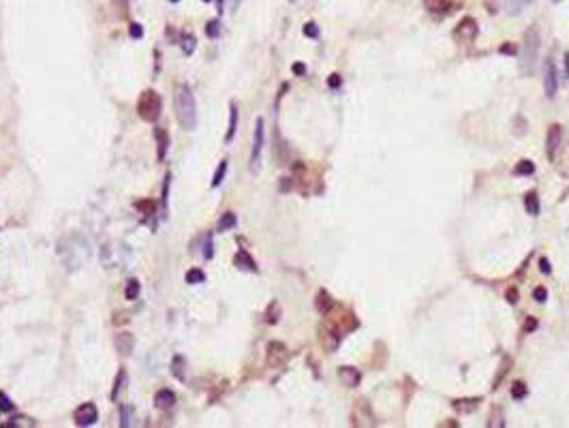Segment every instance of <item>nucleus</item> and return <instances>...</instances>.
Here are the masks:
<instances>
[{
    "label": "nucleus",
    "mask_w": 569,
    "mask_h": 428,
    "mask_svg": "<svg viewBox=\"0 0 569 428\" xmlns=\"http://www.w3.org/2000/svg\"><path fill=\"white\" fill-rule=\"evenodd\" d=\"M263 118H257L255 124V135H253V148H251V172H259V161H261V150H263Z\"/></svg>",
    "instance_id": "423d86ee"
},
{
    "label": "nucleus",
    "mask_w": 569,
    "mask_h": 428,
    "mask_svg": "<svg viewBox=\"0 0 569 428\" xmlns=\"http://www.w3.org/2000/svg\"><path fill=\"white\" fill-rule=\"evenodd\" d=\"M514 172L518 176H533L535 174V163L529 161V159H522V161H518V165L514 167Z\"/></svg>",
    "instance_id": "393cba45"
},
{
    "label": "nucleus",
    "mask_w": 569,
    "mask_h": 428,
    "mask_svg": "<svg viewBox=\"0 0 569 428\" xmlns=\"http://www.w3.org/2000/svg\"><path fill=\"white\" fill-rule=\"evenodd\" d=\"M0 411H5V413H9V411H13V403L7 398V394H3L0 392Z\"/></svg>",
    "instance_id": "ea45409f"
},
{
    "label": "nucleus",
    "mask_w": 569,
    "mask_h": 428,
    "mask_svg": "<svg viewBox=\"0 0 569 428\" xmlns=\"http://www.w3.org/2000/svg\"><path fill=\"white\" fill-rule=\"evenodd\" d=\"M278 319H281V306H278V302H272L265 310V323L274 326V323H278Z\"/></svg>",
    "instance_id": "bb28decb"
},
{
    "label": "nucleus",
    "mask_w": 569,
    "mask_h": 428,
    "mask_svg": "<svg viewBox=\"0 0 569 428\" xmlns=\"http://www.w3.org/2000/svg\"><path fill=\"white\" fill-rule=\"evenodd\" d=\"M235 225H237V216L233 212H225L219 221V232H229V229H233Z\"/></svg>",
    "instance_id": "b1692460"
},
{
    "label": "nucleus",
    "mask_w": 569,
    "mask_h": 428,
    "mask_svg": "<svg viewBox=\"0 0 569 428\" xmlns=\"http://www.w3.org/2000/svg\"><path fill=\"white\" fill-rule=\"evenodd\" d=\"M167 189H169V176L165 178V186H163V210H167Z\"/></svg>",
    "instance_id": "49530a36"
},
{
    "label": "nucleus",
    "mask_w": 569,
    "mask_h": 428,
    "mask_svg": "<svg viewBox=\"0 0 569 428\" xmlns=\"http://www.w3.org/2000/svg\"><path fill=\"white\" fill-rule=\"evenodd\" d=\"M233 264H235V268H240V270H246V272H257V264H255V259L248 255V250H237L235 253V257H233Z\"/></svg>",
    "instance_id": "dca6fc26"
},
{
    "label": "nucleus",
    "mask_w": 569,
    "mask_h": 428,
    "mask_svg": "<svg viewBox=\"0 0 569 428\" xmlns=\"http://www.w3.org/2000/svg\"><path fill=\"white\" fill-rule=\"evenodd\" d=\"M289 189H291V178H283V182H281V191H283V193H287Z\"/></svg>",
    "instance_id": "8fccbe9b"
},
{
    "label": "nucleus",
    "mask_w": 569,
    "mask_h": 428,
    "mask_svg": "<svg viewBox=\"0 0 569 428\" xmlns=\"http://www.w3.org/2000/svg\"><path fill=\"white\" fill-rule=\"evenodd\" d=\"M205 33H208L210 39L219 37V19H212V22H208V26H205Z\"/></svg>",
    "instance_id": "58836bf2"
},
{
    "label": "nucleus",
    "mask_w": 569,
    "mask_h": 428,
    "mask_svg": "<svg viewBox=\"0 0 569 428\" xmlns=\"http://www.w3.org/2000/svg\"><path fill=\"white\" fill-rule=\"evenodd\" d=\"M73 420H75V424H77V426H92V424H95V422L99 420V411H97V407L92 405V403H84L81 407H77V409H75Z\"/></svg>",
    "instance_id": "9d476101"
},
{
    "label": "nucleus",
    "mask_w": 569,
    "mask_h": 428,
    "mask_svg": "<svg viewBox=\"0 0 569 428\" xmlns=\"http://www.w3.org/2000/svg\"><path fill=\"white\" fill-rule=\"evenodd\" d=\"M565 71H567V77H569V51L565 54Z\"/></svg>",
    "instance_id": "3c124183"
},
{
    "label": "nucleus",
    "mask_w": 569,
    "mask_h": 428,
    "mask_svg": "<svg viewBox=\"0 0 569 428\" xmlns=\"http://www.w3.org/2000/svg\"><path fill=\"white\" fill-rule=\"evenodd\" d=\"M171 373H173L175 379H180V381L186 379V360L182 356H173V360H171Z\"/></svg>",
    "instance_id": "4be33fe9"
},
{
    "label": "nucleus",
    "mask_w": 569,
    "mask_h": 428,
    "mask_svg": "<svg viewBox=\"0 0 569 428\" xmlns=\"http://www.w3.org/2000/svg\"><path fill=\"white\" fill-rule=\"evenodd\" d=\"M291 71L295 73V75H306V65H302V62H295V65L291 67Z\"/></svg>",
    "instance_id": "09e8293b"
},
{
    "label": "nucleus",
    "mask_w": 569,
    "mask_h": 428,
    "mask_svg": "<svg viewBox=\"0 0 569 428\" xmlns=\"http://www.w3.org/2000/svg\"><path fill=\"white\" fill-rule=\"evenodd\" d=\"M477 33H480L477 22H475L473 17H462L458 22V26L454 28V39L460 41V43H471V41L477 37Z\"/></svg>",
    "instance_id": "0eeeda50"
},
{
    "label": "nucleus",
    "mask_w": 569,
    "mask_h": 428,
    "mask_svg": "<svg viewBox=\"0 0 569 428\" xmlns=\"http://www.w3.org/2000/svg\"><path fill=\"white\" fill-rule=\"evenodd\" d=\"M113 343H116V349H118L120 356H129V353L133 351V347H135V338H133L131 332H120V334H116Z\"/></svg>",
    "instance_id": "ddd939ff"
},
{
    "label": "nucleus",
    "mask_w": 569,
    "mask_h": 428,
    "mask_svg": "<svg viewBox=\"0 0 569 428\" xmlns=\"http://www.w3.org/2000/svg\"><path fill=\"white\" fill-rule=\"evenodd\" d=\"M169 3H180V0H169Z\"/></svg>",
    "instance_id": "603ef678"
},
{
    "label": "nucleus",
    "mask_w": 569,
    "mask_h": 428,
    "mask_svg": "<svg viewBox=\"0 0 569 428\" xmlns=\"http://www.w3.org/2000/svg\"><path fill=\"white\" fill-rule=\"evenodd\" d=\"M225 174H227V161H221V165L216 167V172L212 176V186L216 189V186H221V182L225 180Z\"/></svg>",
    "instance_id": "7c9ffc66"
},
{
    "label": "nucleus",
    "mask_w": 569,
    "mask_h": 428,
    "mask_svg": "<svg viewBox=\"0 0 569 428\" xmlns=\"http://www.w3.org/2000/svg\"><path fill=\"white\" fill-rule=\"evenodd\" d=\"M129 424H131V409H129V407H122V422H120V426L127 428Z\"/></svg>",
    "instance_id": "a18cd8bd"
},
{
    "label": "nucleus",
    "mask_w": 569,
    "mask_h": 428,
    "mask_svg": "<svg viewBox=\"0 0 569 428\" xmlns=\"http://www.w3.org/2000/svg\"><path fill=\"white\" fill-rule=\"evenodd\" d=\"M533 298L537 300V302H546L548 300V289L546 287H535L533 289Z\"/></svg>",
    "instance_id": "37998d69"
},
{
    "label": "nucleus",
    "mask_w": 569,
    "mask_h": 428,
    "mask_svg": "<svg viewBox=\"0 0 569 428\" xmlns=\"http://www.w3.org/2000/svg\"><path fill=\"white\" fill-rule=\"evenodd\" d=\"M327 86H330V88H334V90H336V88H340V86H343V77H340L338 73H332V75L327 77Z\"/></svg>",
    "instance_id": "79ce46f5"
},
{
    "label": "nucleus",
    "mask_w": 569,
    "mask_h": 428,
    "mask_svg": "<svg viewBox=\"0 0 569 428\" xmlns=\"http://www.w3.org/2000/svg\"><path fill=\"white\" fill-rule=\"evenodd\" d=\"M351 424L353 426H377V417L370 409V403L366 398H357L351 411Z\"/></svg>",
    "instance_id": "20e7f679"
},
{
    "label": "nucleus",
    "mask_w": 569,
    "mask_h": 428,
    "mask_svg": "<svg viewBox=\"0 0 569 428\" xmlns=\"http://www.w3.org/2000/svg\"><path fill=\"white\" fill-rule=\"evenodd\" d=\"M173 403H175V394L171 390H159L154 394V405L159 409H169V407H173Z\"/></svg>",
    "instance_id": "a211bd4d"
},
{
    "label": "nucleus",
    "mask_w": 569,
    "mask_h": 428,
    "mask_svg": "<svg viewBox=\"0 0 569 428\" xmlns=\"http://www.w3.org/2000/svg\"><path fill=\"white\" fill-rule=\"evenodd\" d=\"M203 280H205L203 270L193 268V270H189V272H186V283H189V285H199V283H203Z\"/></svg>",
    "instance_id": "c85d7f7f"
},
{
    "label": "nucleus",
    "mask_w": 569,
    "mask_h": 428,
    "mask_svg": "<svg viewBox=\"0 0 569 428\" xmlns=\"http://www.w3.org/2000/svg\"><path fill=\"white\" fill-rule=\"evenodd\" d=\"M203 259H212L214 257V238L212 234H205V242H203Z\"/></svg>",
    "instance_id": "473e14b6"
},
{
    "label": "nucleus",
    "mask_w": 569,
    "mask_h": 428,
    "mask_svg": "<svg viewBox=\"0 0 569 428\" xmlns=\"http://www.w3.org/2000/svg\"><path fill=\"white\" fill-rule=\"evenodd\" d=\"M537 326H540V323H537L535 317H526V319H524V326H522V332H524V334H531V332L537 330Z\"/></svg>",
    "instance_id": "e433bc0d"
},
{
    "label": "nucleus",
    "mask_w": 569,
    "mask_h": 428,
    "mask_svg": "<svg viewBox=\"0 0 569 428\" xmlns=\"http://www.w3.org/2000/svg\"><path fill=\"white\" fill-rule=\"evenodd\" d=\"M338 377L340 381H343L345 385H349V388H357L360 381H362V373L353 366H340L338 368Z\"/></svg>",
    "instance_id": "f8f14e48"
},
{
    "label": "nucleus",
    "mask_w": 569,
    "mask_h": 428,
    "mask_svg": "<svg viewBox=\"0 0 569 428\" xmlns=\"http://www.w3.org/2000/svg\"><path fill=\"white\" fill-rule=\"evenodd\" d=\"M499 51H501V54H505V56H518V45H516V43H503L499 47Z\"/></svg>",
    "instance_id": "c9c22d12"
},
{
    "label": "nucleus",
    "mask_w": 569,
    "mask_h": 428,
    "mask_svg": "<svg viewBox=\"0 0 569 428\" xmlns=\"http://www.w3.org/2000/svg\"><path fill=\"white\" fill-rule=\"evenodd\" d=\"M505 298H507L510 304H516V302L520 300V294H518V287H510L507 291H505Z\"/></svg>",
    "instance_id": "a19ab883"
},
{
    "label": "nucleus",
    "mask_w": 569,
    "mask_h": 428,
    "mask_svg": "<svg viewBox=\"0 0 569 428\" xmlns=\"http://www.w3.org/2000/svg\"><path fill=\"white\" fill-rule=\"evenodd\" d=\"M526 394H529V390H526V383H524V381H516V383L512 385V398L522 401V398H526Z\"/></svg>",
    "instance_id": "c756f323"
},
{
    "label": "nucleus",
    "mask_w": 569,
    "mask_h": 428,
    "mask_svg": "<svg viewBox=\"0 0 569 428\" xmlns=\"http://www.w3.org/2000/svg\"><path fill=\"white\" fill-rule=\"evenodd\" d=\"M182 49L186 51V54H193V49H195V37L193 35H186L182 39Z\"/></svg>",
    "instance_id": "4c0bfd02"
},
{
    "label": "nucleus",
    "mask_w": 569,
    "mask_h": 428,
    "mask_svg": "<svg viewBox=\"0 0 569 428\" xmlns=\"http://www.w3.org/2000/svg\"><path fill=\"white\" fill-rule=\"evenodd\" d=\"M203 3H210V0H203Z\"/></svg>",
    "instance_id": "864d4df0"
},
{
    "label": "nucleus",
    "mask_w": 569,
    "mask_h": 428,
    "mask_svg": "<svg viewBox=\"0 0 569 428\" xmlns=\"http://www.w3.org/2000/svg\"><path fill=\"white\" fill-rule=\"evenodd\" d=\"M302 33H304V37H308V39H317V37H319V28H317L315 22H306L304 28H302Z\"/></svg>",
    "instance_id": "f704fd0d"
},
{
    "label": "nucleus",
    "mask_w": 569,
    "mask_h": 428,
    "mask_svg": "<svg viewBox=\"0 0 569 428\" xmlns=\"http://www.w3.org/2000/svg\"><path fill=\"white\" fill-rule=\"evenodd\" d=\"M124 383H127V370L120 368V370H118V377H116V383H113V390H111V401H118V394L122 392Z\"/></svg>",
    "instance_id": "a878e982"
},
{
    "label": "nucleus",
    "mask_w": 569,
    "mask_h": 428,
    "mask_svg": "<svg viewBox=\"0 0 569 428\" xmlns=\"http://www.w3.org/2000/svg\"><path fill=\"white\" fill-rule=\"evenodd\" d=\"M139 289H141V287H139L137 280H135V278H129V280H127V289H124V298H127V300H135V298L139 296Z\"/></svg>",
    "instance_id": "cd10ccee"
},
{
    "label": "nucleus",
    "mask_w": 569,
    "mask_h": 428,
    "mask_svg": "<svg viewBox=\"0 0 569 428\" xmlns=\"http://www.w3.org/2000/svg\"><path fill=\"white\" fill-rule=\"evenodd\" d=\"M531 0H503V7H505V13L510 15H518L522 13L526 7H529Z\"/></svg>",
    "instance_id": "aec40b11"
},
{
    "label": "nucleus",
    "mask_w": 569,
    "mask_h": 428,
    "mask_svg": "<svg viewBox=\"0 0 569 428\" xmlns=\"http://www.w3.org/2000/svg\"><path fill=\"white\" fill-rule=\"evenodd\" d=\"M315 306H317V310L321 312V315H327V312L332 310V306H334L332 296H330L325 289H319V294H317V298H315Z\"/></svg>",
    "instance_id": "f3484780"
},
{
    "label": "nucleus",
    "mask_w": 569,
    "mask_h": 428,
    "mask_svg": "<svg viewBox=\"0 0 569 428\" xmlns=\"http://www.w3.org/2000/svg\"><path fill=\"white\" fill-rule=\"evenodd\" d=\"M173 109L184 131H193L197 127V105H195V97L186 83H178L173 88Z\"/></svg>",
    "instance_id": "f257e3e1"
},
{
    "label": "nucleus",
    "mask_w": 569,
    "mask_h": 428,
    "mask_svg": "<svg viewBox=\"0 0 569 428\" xmlns=\"http://www.w3.org/2000/svg\"><path fill=\"white\" fill-rule=\"evenodd\" d=\"M499 426H505V422H503V413H501V409H494V411H492V415H490L488 428H499Z\"/></svg>",
    "instance_id": "72a5a7b5"
},
{
    "label": "nucleus",
    "mask_w": 569,
    "mask_h": 428,
    "mask_svg": "<svg viewBox=\"0 0 569 428\" xmlns=\"http://www.w3.org/2000/svg\"><path fill=\"white\" fill-rule=\"evenodd\" d=\"M129 35H131L133 39H141V37H143L141 24H131V26H129Z\"/></svg>",
    "instance_id": "c03bdc74"
},
{
    "label": "nucleus",
    "mask_w": 569,
    "mask_h": 428,
    "mask_svg": "<svg viewBox=\"0 0 569 428\" xmlns=\"http://www.w3.org/2000/svg\"><path fill=\"white\" fill-rule=\"evenodd\" d=\"M154 139H157V159L165 161L167 148H169V133L165 129H154Z\"/></svg>",
    "instance_id": "4468645a"
},
{
    "label": "nucleus",
    "mask_w": 569,
    "mask_h": 428,
    "mask_svg": "<svg viewBox=\"0 0 569 428\" xmlns=\"http://www.w3.org/2000/svg\"><path fill=\"white\" fill-rule=\"evenodd\" d=\"M510 366H512V360H510V358H505V364H503V366L499 368V373H496V377H494V381H492V390H496V388H499V381H503V377H505V375H507Z\"/></svg>",
    "instance_id": "2f4dec72"
},
{
    "label": "nucleus",
    "mask_w": 569,
    "mask_h": 428,
    "mask_svg": "<svg viewBox=\"0 0 569 428\" xmlns=\"http://www.w3.org/2000/svg\"><path fill=\"white\" fill-rule=\"evenodd\" d=\"M480 403H482L480 396H473V398H456V401H452V407H454V411H458V413H473L480 407Z\"/></svg>",
    "instance_id": "2eb2a0df"
},
{
    "label": "nucleus",
    "mask_w": 569,
    "mask_h": 428,
    "mask_svg": "<svg viewBox=\"0 0 569 428\" xmlns=\"http://www.w3.org/2000/svg\"><path fill=\"white\" fill-rule=\"evenodd\" d=\"M544 92L548 99H554L558 92V69L552 56L544 62Z\"/></svg>",
    "instance_id": "39448f33"
},
{
    "label": "nucleus",
    "mask_w": 569,
    "mask_h": 428,
    "mask_svg": "<svg viewBox=\"0 0 569 428\" xmlns=\"http://www.w3.org/2000/svg\"><path fill=\"white\" fill-rule=\"evenodd\" d=\"M561 141H563V127H561V124H550V129H548V137H546V150H548V159H550V161L558 154Z\"/></svg>",
    "instance_id": "1a4fd4ad"
},
{
    "label": "nucleus",
    "mask_w": 569,
    "mask_h": 428,
    "mask_svg": "<svg viewBox=\"0 0 569 428\" xmlns=\"http://www.w3.org/2000/svg\"><path fill=\"white\" fill-rule=\"evenodd\" d=\"M540 270H542L544 274H550V272H552V268H550V262H548L546 257H542V259H540Z\"/></svg>",
    "instance_id": "de8ad7c7"
},
{
    "label": "nucleus",
    "mask_w": 569,
    "mask_h": 428,
    "mask_svg": "<svg viewBox=\"0 0 569 428\" xmlns=\"http://www.w3.org/2000/svg\"><path fill=\"white\" fill-rule=\"evenodd\" d=\"M287 356H289V351H287V347L283 345V343H278V340L267 343V349H265V362H267V366H272V368L283 366V364L287 362Z\"/></svg>",
    "instance_id": "6e6552de"
},
{
    "label": "nucleus",
    "mask_w": 569,
    "mask_h": 428,
    "mask_svg": "<svg viewBox=\"0 0 569 428\" xmlns=\"http://www.w3.org/2000/svg\"><path fill=\"white\" fill-rule=\"evenodd\" d=\"M524 208H526V212L533 214V216L540 214V197H537V193H526L524 195Z\"/></svg>",
    "instance_id": "5701e85b"
},
{
    "label": "nucleus",
    "mask_w": 569,
    "mask_h": 428,
    "mask_svg": "<svg viewBox=\"0 0 569 428\" xmlns=\"http://www.w3.org/2000/svg\"><path fill=\"white\" fill-rule=\"evenodd\" d=\"M235 129H237V105H235V103H231V105H229V127H227V135H225L227 144H231L233 135H235Z\"/></svg>",
    "instance_id": "412c9836"
},
{
    "label": "nucleus",
    "mask_w": 569,
    "mask_h": 428,
    "mask_svg": "<svg viewBox=\"0 0 569 428\" xmlns=\"http://www.w3.org/2000/svg\"><path fill=\"white\" fill-rule=\"evenodd\" d=\"M345 334L340 332L334 323L330 328H321V343H323V347L327 349V351H336L338 349V345H340V338H343Z\"/></svg>",
    "instance_id": "9b49d317"
},
{
    "label": "nucleus",
    "mask_w": 569,
    "mask_h": 428,
    "mask_svg": "<svg viewBox=\"0 0 569 428\" xmlns=\"http://www.w3.org/2000/svg\"><path fill=\"white\" fill-rule=\"evenodd\" d=\"M537 54H540V30L531 26L524 33L522 47H520V71L524 75H531V71L535 69Z\"/></svg>",
    "instance_id": "f03ea898"
},
{
    "label": "nucleus",
    "mask_w": 569,
    "mask_h": 428,
    "mask_svg": "<svg viewBox=\"0 0 569 428\" xmlns=\"http://www.w3.org/2000/svg\"><path fill=\"white\" fill-rule=\"evenodd\" d=\"M161 109H163V101L159 97L157 90H143L137 101V113L141 120L146 122H157L161 118Z\"/></svg>",
    "instance_id": "7ed1b4c3"
},
{
    "label": "nucleus",
    "mask_w": 569,
    "mask_h": 428,
    "mask_svg": "<svg viewBox=\"0 0 569 428\" xmlns=\"http://www.w3.org/2000/svg\"><path fill=\"white\" fill-rule=\"evenodd\" d=\"M424 7L432 13H447L452 11V3L450 0H424Z\"/></svg>",
    "instance_id": "6ab92c4d"
}]
</instances>
